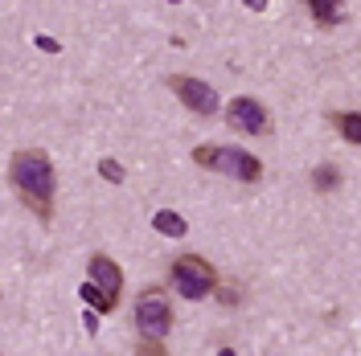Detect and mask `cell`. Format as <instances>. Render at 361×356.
<instances>
[{"mask_svg":"<svg viewBox=\"0 0 361 356\" xmlns=\"http://www.w3.org/2000/svg\"><path fill=\"white\" fill-rule=\"evenodd\" d=\"M169 274H173V287H177L185 299H205L209 291L218 287V274H214V267H209L205 258H197V254H180Z\"/></svg>","mask_w":361,"mask_h":356,"instance_id":"3","label":"cell"},{"mask_svg":"<svg viewBox=\"0 0 361 356\" xmlns=\"http://www.w3.org/2000/svg\"><path fill=\"white\" fill-rule=\"evenodd\" d=\"M135 328L144 340H164L173 328V307L164 299V291H144L135 303Z\"/></svg>","mask_w":361,"mask_h":356,"instance_id":"4","label":"cell"},{"mask_svg":"<svg viewBox=\"0 0 361 356\" xmlns=\"http://www.w3.org/2000/svg\"><path fill=\"white\" fill-rule=\"evenodd\" d=\"M218 299H222V303H234V299H238V291H230V287H218Z\"/></svg>","mask_w":361,"mask_h":356,"instance_id":"16","label":"cell"},{"mask_svg":"<svg viewBox=\"0 0 361 356\" xmlns=\"http://www.w3.org/2000/svg\"><path fill=\"white\" fill-rule=\"evenodd\" d=\"M308 8H312L316 21H324V25H337L341 21V4H337V0H308Z\"/></svg>","mask_w":361,"mask_h":356,"instance_id":"10","label":"cell"},{"mask_svg":"<svg viewBox=\"0 0 361 356\" xmlns=\"http://www.w3.org/2000/svg\"><path fill=\"white\" fill-rule=\"evenodd\" d=\"M37 49H45V53H58L62 45L54 42V37H45V33H42V37H37Z\"/></svg>","mask_w":361,"mask_h":356,"instance_id":"15","label":"cell"},{"mask_svg":"<svg viewBox=\"0 0 361 356\" xmlns=\"http://www.w3.org/2000/svg\"><path fill=\"white\" fill-rule=\"evenodd\" d=\"M226 123H230V127H238L243 135H267L271 132L267 107H263L259 98H247V94L226 103Z\"/></svg>","mask_w":361,"mask_h":356,"instance_id":"5","label":"cell"},{"mask_svg":"<svg viewBox=\"0 0 361 356\" xmlns=\"http://www.w3.org/2000/svg\"><path fill=\"white\" fill-rule=\"evenodd\" d=\"M312 184L320 189V193H333V189L341 184V172H337V164H320V168L312 172Z\"/></svg>","mask_w":361,"mask_h":356,"instance_id":"11","label":"cell"},{"mask_svg":"<svg viewBox=\"0 0 361 356\" xmlns=\"http://www.w3.org/2000/svg\"><path fill=\"white\" fill-rule=\"evenodd\" d=\"M152 229L164 234V238H185V234H189V222H185L180 213H173V209H160L157 217H152Z\"/></svg>","mask_w":361,"mask_h":356,"instance_id":"8","label":"cell"},{"mask_svg":"<svg viewBox=\"0 0 361 356\" xmlns=\"http://www.w3.org/2000/svg\"><path fill=\"white\" fill-rule=\"evenodd\" d=\"M78 299H82V303H90L94 312H111V307H107V299L94 291V283H82V287H78Z\"/></svg>","mask_w":361,"mask_h":356,"instance_id":"12","label":"cell"},{"mask_svg":"<svg viewBox=\"0 0 361 356\" xmlns=\"http://www.w3.org/2000/svg\"><path fill=\"white\" fill-rule=\"evenodd\" d=\"M169 90L197 115H218V107H222V103H218V90L205 87L202 78H189V74H173V78H169Z\"/></svg>","mask_w":361,"mask_h":356,"instance_id":"6","label":"cell"},{"mask_svg":"<svg viewBox=\"0 0 361 356\" xmlns=\"http://www.w3.org/2000/svg\"><path fill=\"white\" fill-rule=\"evenodd\" d=\"M8 177H13V184H17V193H21L25 205H29L42 222H49V213H54V193H58V177H54L49 156H45L42 148H25V152L13 156Z\"/></svg>","mask_w":361,"mask_h":356,"instance_id":"1","label":"cell"},{"mask_svg":"<svg viewBox=\"0 0 361 356\" xmlns=\"http://www.w3.org/2000/svg\"><path fill=\"white\" fill-rule=\"evenodd\" d=\"M99 172H103V177L111 180V184H123V177H128L119 160H103V164H99Z\"/></svg>","mask_w":361,"mask_h":356,"instance_id":"13","label":"cell"},{"mask_svg":"<svg viewBox=\"0 0 361 356\" xmlns=\"http://www.w3.org/2000/svg\"><path fill=\"white\" fill-rule=\"evenodd\" d=\"M333 127H337L349 144H361V111H337L333 115Z\"/></svg>","mask_w":361,"mask_h":356,"instance_id":"9","label":"cell"},{"mask_svg":"<svg viewBox=\"0 0 361 356\" xmlns=\"http://www.w3.org/2000/svg\"><path fill=\"white\" fill-rule=\"evenodd\" d=\"M218 356H234V352H230V348H222V352H218Z\"/></svg>","mask_w":361,"mask_h":356,"instance_id":"17","label":"cell"},{"mask_svg":"<svg viewBox=\"0 0 361 356\" xmlns=\"http://www.w3.org/2000/svg\"><path fill=\"white\" fill-rule=\"evenodd\" d=\"M135 356H169V348H164V340H140Z\"/></svg>","mask_w":361,"mask_h":356,"instance_id":"14","label":"cell"},{"mask_svg":"<svg viewBox=\"0 0 361 356\" xmlns=\"http://www.w3.org/2000/svg\"><path fill=\"white\" fill-rule=\"evenodd\" d=\"M193 164L226 172V177H234V180H247V184L263 177V164L250 152H243V148H193Z\"/></svg>","mask_w":361,"mask_h":356,"instance_id":"2","label":"cell"},{"mask_svg":"<svg viewBox=\"0 0 361 356\" xmlns=\"http://www.w3.org/2000/svg\"><path fill=\"white\" fill-rule=\"evenodd\" d=\"M87 283H94V291L107 299V307H119V291H123V270H119V262L115 258H107V254H94L90 258V267H87Z\"/></svg>","mask_w":361,"mask_h":356,"instance_id":"7","label":"cell"}]
</instances>
